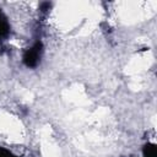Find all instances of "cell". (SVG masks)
Segmentation results:
<instances>
[{"label":"cell","mask_w":157,"mask_h":157,"mask_svg":"<svg viewBox=\"0 0 157 157\" xmlns=\"http://www.w3.org/2000/svg\"><path fill=\"white\" fill-rule=\"evenodd\" d=\"M144 157H156V145L147 142L142 148Z\"/></svg>","instance_id":"cell-3"},{"label":"cell","mask_w":157,"mask_h":157,"mask_svg":"<svg viewBox=\"0 0 157 157\" xmlns=\"http://www.w3.org/2000/svg\"><path fill=\"white\" fill-rule=\"evenodd\" d=\"M10 33V25L7 22L6 16L2 13V11L0 10V38H6Z\"/></svg>","instance_id":"cell-2"},{"label":"cell","mask_w":157,"mask_h":157,"mask_svg":"<svg viewBox=\"0 0 157 157\" xmlns=\"http://www.w3.org/2000/svg\"><path fill=\"white\" fill-rule=\"evenodd\" d=\"M49 7H50V4L49 2H42L40 4V10L42 11H47V10H49Z\"/></svg>","instance_id":"cell-5"},{"label":"cell","mask_w":157,"mask_h":157,"mask_svg":"<svg viewBox=\"0 0 157 157\" xmlns=\"http://www.w3.org/2000/svg\"><path fill=\"white\" fill-rule=\"evenodd\" d=\"M0 157H18V156L13 155V153H12L11 151H9L7 148L0 146Z\"/></svg>","instance_id":"cell-4"},{"label":"cell","mask_w":157,"mask_h":157,"mask_svg":"<svg viewBox=\"0 0 157 157\" xmlns=\"http://www.w3.org/2000/svg\"><path fill=\"white\" fill-rule=\"evenodd\" d=\"M42 52H43V44L40 40H38L23 53V59H22L23 64L27 67H36L40 60Z\"/></svg>","instance_id":"cell-1"}]
</instances>
